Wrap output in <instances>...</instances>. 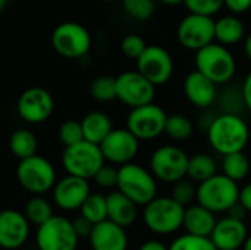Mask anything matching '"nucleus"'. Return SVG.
<instances>
[{
    "instance_id": "nucleus-1",
    "label": "nucleus",
    "mask_w": 251,
    "mask_h": 250,
    "mask_svg": "<svg viewBox=\"0 0 251 250\" xmlns=\"http://www.w3.org/2000/svg\"><path fill=\"white\" fill-rule=\"evenodd\" d=\"M210 147L225 156L234 152H243L250 141V127L243 115L221 112L213 116L206 127Z\"/></svg>"
},
{
    "instance_id": "nucleus-2",
    "label": "nucleus",
    "mask_w": 251,
    "mask_h": 250,
    "mask_svg": "<svg viewBox=\"0 0 251 250\" xmlns=\"http://www.w3.org/2000/svg\"><path fill=\"white\" fill-rule=\"evenodd\" d=\"M196 69L218 85H226L237 74V60L228 46L213 41L196 52Z\"/></svg>"
},
{
    "instance_id": "nucleus-3",
    "label": "nucleus",
    "mask_w": 251,
    "mask_h": 250,
    "mask_svg": "<svg viewBox=\"0 0 251 250\" xmlns=\"http://www.w3.org/2000/svg\"><path fill=\"white\" fill-rule=\"evenodd\" d=\"M118 190L129 197L137 206H146L157 196V181L151 171L128 162L118 169Z\"/></svg>"
},
{
    "instance_id": "nucleus-4",
    "label": "nucleus",
    "mask_w": 251,
    "mask_h": 250,
    "mask_svg": "<svg viewBox=\"0 0 251 250\" xmlns=\"http://www.w3.org/2000/svg\"><path fill=\"white\" fill-rule=\"evenodd\" d=\"M197 202L215 214L228 212L240 200L238 183L225 174H215L213 177L199 183Z\"/></svg>"
},
{
    "instance_id": "nucleus-5",
    "label": "nucleus",
    "mask_w": 251,
    "mask_h": 250,
    "mask_svg": "<svg viewBox=\"0 0 251 250\" xmlns=\"http://www.w3.org/2000/svg\"><path fill=\"white\" fill-rule=\"evenodd\" d=\"M185 206L174 197H154L144 206V224L156 234H172L184 224Z\"/></svg>"
},
{
    "instance_id": "nucleus-6",
    "label": "nucleus",
    "mask_w": 251,
    "mask_h": 250,
    "mask_svg": "<svg viewBox=\"0 0 251 250\" xmlns=\"http://www.w3.org/2000/svg\"><path fill=\"white\" fill-rule=\"evenodd\" d=\"M104 156L99 144L82 140L76 144L66 146L62 155V165L71 175L81 178H93L94 174L104 165Z\"/></svg>"
},
{
    "instance_id": "nucleus-7",
    "label": "nucleus",
    "mask_w": 251,
    "mask_h": 250,
    "mask_svg": "<svg viewBox=\"0 0 251 250\" xmlns=\"http://www.w3.org/2000/svg\"><path fill=\"white\" fill-rule=\"evenodd\" d=\"M16 178L22 189L32 194H44L56 184V171L50 161L37 153L21 159L16 168Z\"/></svg>"
},
{
    "instance_id": "nucleus-8",
    "label": "nucleus",
    "mask_w": 251,
    "mask_h": 250,
    "mask_svg": "<svg viewBox=\"0 0 251 250\" xmlns=\"http://www.w3.org/2000/svg\"><path fill=\"white\" fill-rule=\"evenodd\" d=\"M90 31L78 22L59 24L51 34V46L63 57L79 59L85 56L91 49Z\"/></svg>"
},
{
    "instance_id": "nucleus-9",
    "label": "nucleus",
    "mask_w": 251,
    "mask_h": 250,
    "mask_svg": "<svg viewBox=\"0 0 251 250\" xmlns=\"http://www.w3.org/2000/svg\"><path fill=\"white\" fill-rule=\"evenodd\" d=\"M188 158L185 150L178 146H160L150 156V171L156 180L174 184L187 177Z\"/></svg>"
},
{
    "instance_id": "nucleus-10",
    "label": "nucleus",
    "mask_w": 251,
    "mask_h": 250,
    "mask_svg": "<svg viewBox=\"0 0 251 250\" xmlns=\"http://www.w3.org/2000/svg\"><path fill=\"white\" fill-rule=\"evenodd\" d=\"M168 113L154 102L132 108L126 118V128L141 141H150L165 134Z\"/></svg>"
},
{
    "instance_id": "nucleus-11",
    "label": "nucleus",
    "mask_w": 251,
    "mask_h": 250,
    "mask_svg": "<svg viewBox=\"0 0 251 250\" xmlns=\"http://www.w3.org/2000/svg\"><path fill=\"white\" fill-rule=\"evenodd\" d=\"M78 240L72 221L65 217L53 215L37 227L35 243L38 250H76Z\"/></svg>"
},
{
    "instance_id": "nucleus-12",
    "label": "nucleus",
    "mask_w": 251,
    "mask_h": 250,
    "mask_svg": "<svg viewBox=\"0 0 251 250\" xmlns=\"http://www.w3.org/2000/svg\"><path fill=\"white\" fill-rule=\"evenodd\" d=\"M176 40L178 43L191 52L215 41V19L213 16L188 13L184 16L176 27Z\"/></svg>"
},
{
    "instance_id": "nucleus-13",
    "label": "nucleus",
    "mask_w": 251,
    "mask_h": 250,
    "mask_svg": "<svg viewBox=\"0 0 251 250\" xmlns=\"http://www.w3.org/2000/svg\"><path fill=\"white\" fill-rule=\"evenodd\" d=\"M137 71L156 87L165 85L174 75L175 63L172 55L162 46L147 44L137 59Z\"/></svg>"
},
{
    "instance_id": "nucleus-14",
    "label": "nucleus",
    "mask_w": 251,
    "mask_h": 250,
    "mask_svg": "<svg viewBox=\"0 0 251 250\" xmlns=\"http://www.w3.org/2000/svg\"><path fill=\"white\" fill-rule=\"evenodd\" d=\"M154 97L156 85L138 71H125L116 77V99L131 109L151 103Z\"/></svg>"
},
{
    "instance_id": "nucleus-15",
    "label": "nucleus",
    "mask_w": 251,
    "mask_h": 250,
    "mask_svg": "<svg viewBox=\"0 0 251 250\" xmlns=\"http://www.w3.org/2000/svg\"><path fill=\"white\" fill-rule=\"evenodd\" d=\"M99 146L104 161L113 165L132 162L140 152V140L128 128H113Z\"/></svg>"
},
{
    "instance_id": "nucleus-16",
    "label": "nucleus",
    "mask_w": 251,
    "mask_h": 250,
    "mask_svg": "<svg viewBox=\"0 0 251 250\" xmlns=\"http://www.w3.org/2000/svg\"><path fill=\"white\" fill-rule=\"evenodd\" d=\"M54 102L51 94L41 87H31L25 90L16 103L18 113L29 124H41L47 121L53 112Z\"/></svg>"
},
{
    "instance_id": "nucleus-17",
    "label": "nucleus",
    "mask_w": 251,
    "mask_h": 250,
    "mask_svg": "<svg viewBox=\"0 0 251 250\" xmlns=\"http://www.w3.org/2000/svg\"><path fill=\"white\" fill-rule=\"evenodd\" d=\"M29 221L16 209L0 211V249L16 250L29 237Z\"/></svg>"
},
{
    "instance_id": "nucleus-18",
    "label": "nucleus",
    "mask_w": 251,
    "mask_h": 250,
    "mask_svg": "<svg viewBox=\"0 0 251 250\" xmlns=\"http://www.w3.org/2000/svg\"><path fill=\"white\" fill-rule=\"evenodd\" d=\"M90 193L87 178L68 174L62 180L56 181L53 187V202L62 211H76L82 206Z\"/></svg>"
},
{
    "instance_id": "nucleus-19",
    "label": "nucleus",
    "mask_w": 251,
    "mask_h": 250,
    "mask_svg": "<svg viewBox=\"0 0 251 250\" xmlns=\"http://www.w3.org/2000/svg\"><path fill=\"white\" fill-rule=\"evenodd\" d=\"M184 94L187 100L199 109H207L218 100V84L194 69L187 74L184 80Z\"/></svg>"
},
{
    "instance_id": "nucleus-20",
    "label": "nucleus",
    "mask_w": 251,
    "mask_h": 250,
    "mask_svg": "<svg viewBox=\"0 0 251 250\" xmlns=\"http://www.w3.org/2000/svg\"><path fill=\"white\" fill-rule=\"evenodd\" d=\"M249 237L247 227L243 220L232 217L222 218L216 221V225L210 234V240L218 250L241 249Z\"/></svg>"
},
{
    "instance_id": "nucleus-21",
    "label": "nucleus",
    "mask_w": 251,
    "mask_h": 250,
    "mask_svg": "<svg viewBox=\"0 0 251 250\" xmlns=\"http://www.w3.org/2000/svg\"><path fill=\"white\" fill-rule=\"evenodd\" d=\"M88 239L93 250L128 249V236L125 233V228L110 220H104L96 224Z\"/></svg>"
},
{
    "instance_id": "nucleus-22",
    "label": "nucleus",
    "mask_w": 251,
    "mask_h": 250,
    "mask_svg": "<svg viewBox=\"0 0 251 250\" xmlns=\"http://www.w3.org/2000/svg\"><path fill=\"white\" fill-rule=\"evenodd\" d=\"M107 199V220L121 227H129L137 220V205L119 190L106 196Z\"/></svg>"
},
{
    "instance_id": "nucleus-23",
    "label": "nucleus",
    "mask_w": 251,
    "mask_h": 250,
    "mask_svg": "<svg viewBox=\"0 0 251 250\" xmlns=\"http://www.w3.org/2000/svg\"><path fill=\"white\" fill-rule=\"evenodd\" d=\"M215 225H216L215 212L209 211L200 203L185 208L182 227L187 230L188 234L210 237Z\"/></svg>"
},
{
    "instance_id": "nucleus-24",
    "label": "nucleus",
    "mask_w": 251,
    "mask_h": 250,
    "mask_svg": "<svg viewBox=\"0 0 251 250\" xmlns=\"http://www.w3.org/2000/svg\"><path fill=\"white\" fill-rule=\"evenodd\" d=\"M246 25L240 15H224L215 21V41L224 46H234L246 38Z\"/></svg>"
},
{
    "instance_id": "nucleus-25",
    "label": "nucleus",
    "mask_w": 251,
    "mask_h": 250,
    "mask_svg": "<svg viewBox=\"0 0 251 250\" xmlns=\"http://www.w3.org/2000/svg\"><path fill=\"white\" fill-rule=\"evenodd\" d=\"M82 133H84V140L100 144L107 134L113 130L112 119L103 113V112H90L87 113L82 121Z\"/></svg>"
},
{
    "instance_id": "nucleus-26",
    "label": "nucleus",
    "mask_w": 251,
    "mask_h": 250,
    "mask_svg": "<svg viewBox=\"0 0 251 250\" xmlns=\"http://www.w3.org/2000/svg\"><path fill=\"white\" fill-rule=\"evenodd\" d=\"M218 174L216 161L207 153H197L188 158L187 177L194 183H201Z\"/></svg>"
},
{
    "instance_id": "nucleus-27",
    "label": "nucleus",
    "mask_w": 251,
    "mask_h": 250,
    "mask_svg": "<svg viewBox=\"0 0 251 250\" xmlns=\"http://www.w3.org/2000/svg\"><path fill=\"white\" fill-rule=\"evenodd\" d=\"M37 146H38L37 137L34 136V133L25 128H19L13 131L9 139V149L19 161L35 155Z\"/></svg>"
},
{
    "instance_id": "nucleus-28",
    "label": "nucleus",
    "mask_w": 251,
    "mask_h": 250,
    "mask_svg": "<svg viewBox=\"0 0 251 250\" xmlns=\"http://www.w3.org/2000/svg\"><path fill=\"white\" fill-rule=\"evenodd\" d=\"M250 168V159L244 153V150L225 155L222 159V174H225L226 177H229L231 180L237 183L247 178Z\"/></svg>"
},
{
    "instance_id": "nucleus-29",
    "label": "nucleus",
    "mask_w": 251,
    "mask_h": 250,
    "mask_svg": "<svg viewBox=\"0 0 251 250\" xmlns=\"http://www.w3.org/2000/svg\"><path fill=\"white\" fill-rule=\"evenodd\" d=\"M193 133H194V124L187 115H182V113L168 115L165 134L169 139L175 141H185L193 136Z\"/></svg>"
},
{
    "instance_id": "nucleus-30",
    "label": "nucleus",
    "mask_w": 251,
    "mask_h": 250,
    "mask_svg": "<svg viewBox=\"0 0 251 250\" xmlns=\"http://www.w3.org/2000/svg\"><path fill=\"white\" fill-rule=\"evenodd\" d=\"M216 103L219 105V109L222 112L226 113H237V115H243L244 111H247L246 103H244V97H243V91L241 87H235V85H228L225 87L219 94H218V100Z\"/></svg>"
},
{
    "instance_id": "nucleus-31",
    "label": "nucleus",
    "mask_w": 251,
    "mask_h": 250,
    "mask_svg": "<svg viewBox=\"0 0 251 250\" xmlns=\"http://www.w3.org/2000/svg\"><path fill=\"white\" fill-rule=\"evenodd\" d=\"M24 214L29 224L38 227L53 217V208L49 200H46L40 194H35L26 202Z\"/></svg>"
},
{
    "instance_id": "nucleus-32",
    "label": "nucleus",
    "mask_w": 251,
    "mask_h": 250,
    "mask_svg": "<svg viewBox=\"0 0 251 250\" xmlns=\"http://www.w3.org/2000/svg\"><path fill=\"white\" fill-rule=\"evenodd\" d=\"M81 215L91 221L94 225L107 220V199L99 193H90L82 206L79 208Z\"/></svg>"
},
{
    "instance_id": "nucleus-33",
    "label": "nucleus",
    "mask_w": 251,
    "mask_h": 250,
    "mask_svg": "<svg viewBox=\"0 0 251 250\" xmlns=\"http://www.w3.org/2000/svg\"><path fill=\"white\" fill-rule=\"evenodd\" d=\"M90 94L97 102H112L116 99V78L110 75L96 77L90 84Z\"/></svg>"
},
{
    "instance_id": "nucleus-34",
    "label": "nucleus",
    "mask_w": 251,
    "mask_h": 250,
    "mask_svg": "<svg viewBox=\"0 0 251 250\" xmlns=\"http://www.w3.org/2000/svg\"><path fill=\"white\" fill-rule=\"evenodd\" d=\"M169 250H218L213 245L210 237L194 236V234H184L174 240L169 246Z\"/></svg>"
},
{
    "instance_id": "nucleus-35",
    "label": "nucleus",
    "mask_w": 251,
    "mask_h": 250,
    "mask_svg": "<svg viewBox=\"0 0 251 250\" xmlns=\"http://www.w3.org/2000/svg\"><path fill=\"white\" fill-rule=\"evenodd\" d=\"M122 6L128 16L137 21H147L154 15V0H122Z\"/></svg>"
},
{
    "instance_id": "nucleus-36",
    "label": "nucleus",
    "mask_w": 251,
    "mask_h": 250,
    "mask_svg": "<svg viewBox=\"0 0 251 250\" xmlns=\"http://www.w3.org/2000/svg\"><path fill=\"white\" fill-rule=\"evenodd\" d=\"M59 139L63 143V146H72L84 140V133H82V125L79 121L69 119L65 121L60 128H59Z\"/></svg>"
},
{
    "instance_id": "nucleus-37",
    "label": "nucleus",
    "mask_w": 251,
    "mask_h": 250,
    "mask_svg": "<svg viewBox=\"0 0 251 250\" xmlns=\"http://www.w3.org/2000/svg\"><path fill=\"white\" fill-rule=\"evenodd\" d=\"M193 183L194 181L185 180V178L174 183L171 197H174L182 206H190L193 203V200L196 199V196H197V187Z\"/></svg>"
},
{
    "instance_id": "nucleus-38",
    "label": "nucleus",
    "mask_w": 251,
    "mask_h": 250,
    "mask_svg": "<svg viewBox=\"0 0 251 250\" xmlns=\"http://www.w3.org/2000/svg\"><path fill=\"white\" fill-rule=\"evenodd\" d=\"M224 1L225 0H184V4L191 13L215 16L224 7Z\"/></svg>"
},
{
    "instance_id": "nucleus-39",
    "label": "nucleus",
    "mask_w": 251,
    "mask_h": 250,
    "mask_svg": "<svg viewBox=\"0 0 251 250\" xmlns=\"http://www.w3.org/2000/svg\"><path fill=\"white\" fill-rule=\"evenodd\" d=\"M147 47L146 40L138 35V34H128L122 38L121 41V50L122 53L129 57V59H138L140 55L144 52V49Z\"/></svg>"
},
{
    "instance_id": "nucleus-40",
    "label": "nucleus",
    "mask_w": 251,
    "mask_h": 250,
    "mask_svg": "<svg viewBox=\"0 0 251 250\" xmlns=\"http://www.w3.org/2000/svg\"><path fill=\"white\" fill-rule=\"evenodd\" d=\"M93 180L96 181L97 186L103 189H112L116 187L118 184V169L110 167V165H101L100 169L94 174Z\"/></svg>"
},
{
    "instance_id": "nucleus-41",
    "label": "nucleus",
    "mask_w": 251,
    "mask_h": 250,
    "mask_svg": "<svg viewBox=\"0 0 251 250\" xmlns=\"http://www.w3.org/2000/svg\"><path fill=\"white\" fill-rule=\"evenodd\" d=\"M72 225H74V230H75V233H76L78 237H90V234L93 231V227H94V224L91 221H88L82 215L76 217L72 221Z\"/></svg>"
},
{
    "instance_id": "nucleus-42",
    "label": "nucleus",
    "mask_w": 251,
    "mask_h": 250,
    "mask_svg": "<svg viewBox=\"0 0 251 250\" xmlns=\"http://www.w3.org/2000/svg\"><path fill=\"white\" fill-rule=\"evenodd\" d=\"M224 7H226L234 15H241L250 10L251 0H225Z\"/></svg>"
},
{
    "instance_id": "nucleus-43",
    "label": "nucleus",
    "mask_w": 251,
    "mask_h": 250,
    "mask_svg": "<svg viewBox=\"0 0 251 250\" xmlns=\"http://www.w3.org/2000/svg\"><path fill=\"white\" fill-rule=\"evenodd\" d=\"M241 91H243L246 108H247V111L251 112V71L247 74V77L244 78V81L241 84Z\"/></svg>"
},
{
    "instance_id": "nucleus-44",
    "label": "nucleus",
    "mask_w": 251,
    "mask_h": 250,
    "mask_svg": "<svg viewBox=\"0 0 251 250\" xmlns=\"http://www.w3.org/2000/svg\"><path fill=\"white\" fill-rule=\"evenodd\" d=\"M240 203L251 212V183L246 184L241 190H240Z\"/></svg>"
},
{
    "instance_id": "nucleus-45",
    "label": "nucleus",
    "mask_w": 251,
    "mask_h": 250,
    "mask_svg": "<svg viewBox=\"0 0 251 250\" xmlns=\"http://www.w3.org/2000/svg\"><path fill=\"white\" fill-rule=\"evenodd\" d=\"M247 214H249V211L240 203V200H238V203H235V205L228 211V217H232V218H237V220H243V221H244V218L247 217Z\"/></svg>"
},
{
    "instance_id": "nucleus-46",
    "label": "nucleus",
    "mask_w": 251,
    "mask_h": 250,
    "mask_svg": "<svg viewBox=\"0 0 251 250\" xmlns=\"http://www.w3.org/2000/svg\"><path fill=\"white\" fill-rule=\"evenodd\" d=\"M138 250H169L163 243L157 242V240H149L144 245H141V248Z\"/></svg>"
},
{
    "instance_id": "nucleus-47",
    "label": "nucleus",
    "mask_w": 251,
    "mask_h": 250,
    "mask_svg": "<svg viewBox=\"0 0 251 250\" xmlns=\"http://www.w3.org/2000/svg\"><path fill=\"white\" fill-rule=\"evenodd\" d=\"M244 55L251 62V32L247 34L246 38H244Z\"/></svg>"
},
{
    "instance_id": "nucleus-48",
    "label": "nucleus",
    "mask_w": 251,
    "mask_h": 250,
    "mask_svg": "<svg viewBox=\"0 0 251 250\" xmlns=\"http://www.w3.org/2000/svg\"><path fill=\"white\" fill-rule=\"evenodd\" d=\"M162 4H166V6H179V4H184V0H159Z\"/></svg>"
},
{
    "instance_id": "nucleus-49",
    "label": "nucleus",
    "mask_w": 251,
    "mask_h": 250,
    "mask_svg": "<svg viewBox=\"0 0 251 250\" xmlns=\"http://www.w3.org/2000/svg\"><path fill=\"white\" fill-rule=\"evenodd\" d=\"M243 250H251V236L247 237V240H246V243L243 246Z\"/></svg>"
},
{
    "instance_id": "nucleus-50",
    "label": "nucleus",
    "mask_w": 251,
    "mask_h": 250,
    "mask_svg": "<svg viewBox=\"0 0 251 250\" xmlns=\"http://www.w3.org/2000/svg\"><path fill=\"white\" fill-rule=\"evenodd\" d=\"M7 3H9V0H0V12L7 6Z\"/></svg>"
},
{
    "instance_id": "nucleus-51",
    "label": "nucleus",
    "mask_w": 251,
    "mask_h": 250,
    "mask_svg": "<svg viewBox=\"0 0 251 250\" xmlns=\"http://www.w3.org/2000/svg\"><path fill=\"white\" fill-rule=\"evenodd\" d=\"M103 1H116V0H103Z\"/></svg>"
},
{
    "instance_id": "nucleus-52",
    "label": "nucleus",
    "mask_w": 251,
    "mask_h": 250,
    "mask_svg": "<svg viewBox=\"0 0 251 250\" xmlns=\"http://www.w3.org/2000/svg\"><path fill=\"white\" fill-rule=\"evenodd\" d=\"M0 211H1V209H0Z\"/></svg>"
}]
</instances>
